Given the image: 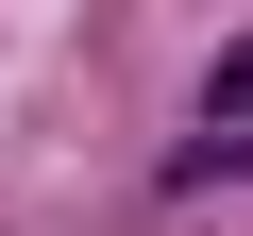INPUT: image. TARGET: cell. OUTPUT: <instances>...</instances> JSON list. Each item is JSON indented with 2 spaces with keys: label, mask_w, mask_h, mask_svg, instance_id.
I'll use <instances>...</instances> for the list:
<instances>
[{
  "label": "cell",
  "mask_w": 253,
  "mask_h": 236,
  "mask_svg": "<svg viewBox=\"0 0 253 236\" xmlns=\"http://www.w3.org/2000/svg\"><path fill=\"white\" fill-rule=\"evenodd\" d=\"M219 118H253V51H219Z\"/></svg>",
  "instance_id": "obj_1"
}]
</instances>
